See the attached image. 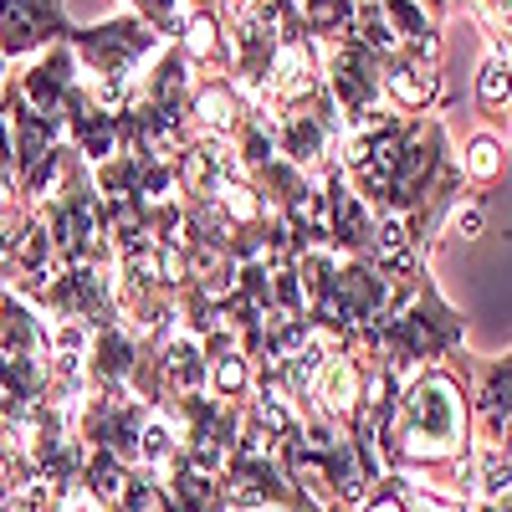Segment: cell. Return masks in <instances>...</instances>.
Returning a JSON list of instances; mask_svg holds the SVG:
<instances>
[{
	"label": "cell",
	"mask_w": 512,
	"mask_h": 512,
	"mask_svg": "<svg viewBox=\"0 0 512 512\" xmlns=\"http://www.w3.org/2000/svg\"><path fill=\"white\" fill-rule=\"evenodd\" d=\"M466 425H472V410H466L461 379L446 369H420L415 379H405V390L395 400V420L379 441L384 472H405V466L436 472V466H456L461 487L472 492L477 446L466 441Z\"/></svg>",
	"instance_id": "6da1fadb"
},
{
	"label": "cell",
	"mask_w": 512,
	"mask_h": 512,
	"mask_svg": "<svg viewBox=\"0 0 512 512\" xmlns=\"http://www.w3.org/2000/svg\"><path fill=\"white\" fill-rule=\"evenodd\" d=\"M67 47L82 67L88 98L103 103L108 113H123L134 88H139V77L149 72V62L169 47V41L149 21H139L134 11H123V16H108L98 26H72Z\"/></svg>",
	"instance_id": "7a4b0ae2"
},
{
	"label": "cell",
	"mask_w": 512,
	"mask_h": 512,
	"mask_svg": "<svg viewBox=\"0 0 512 512\" xmlns=\"http://www.w3.org/2000/svg\"><path fill=\"white\" fill-rule=\"evenodd\" d=\"M36 216L47 221L62 267L113 262V246H108V231H103V195H98V180H93V164L82 154L67 159L62 185L36 205Z\"/></svg>",
	"instance_id": "3957f363"
},
{
	"label": "cell",
	"mask_w": 512,
	"mask_h": 512,
	"mask_svg": "<svg viewBox=\"0 0 512 512\" xmlns=\"http://www.w3.org/2000/svg\"><path fill=\"white\" fill-rule=\"evenodd\" d=\"M318 72H323V93L333 98V108L344 113L349 128H359L390 108L384 103V57L369 52L359 36L318 41Z\"/></svg>",
	"instance_id": "277c9868"
},
{
	"label": "cell",
	"mask_w": 512,
	"mask_h": 512,
	"mask_svg": "<svg viewBox=\"0 0 512 512\" xmlns=\"http://www.w3.org/2000/svg\"><path fill=\"white\" fill-rule=\"evenodd\" d=\"M226 26H231V57H236L231 77H236V88L262 108L267 93H272L277 52H282V11H277V0H231Z\"/></svg>",
	"instance_id": "5b68a950"
},
{
	"label": "cell",
	"mask_w": 512,
	"mask_h": 512,
	"mask_svg": "<svg viewBox=\"0 0 512 512\" xmlns=\"http://www.w3.org/2000/svg\"><path fill=\"white\" fill-rule=\"evenodd\" d=\"M72 26L67 0H0V57L31 62L47 47H62Z\"/></svg>",
	"instance_id": "8992f818"
},
{
	"label": "cell",
	"mask_w": 512,
	"mask_h": 512,
	"mask_svg": "<svg viewBox=\"0 0 512 512\" xmlns=\"http://www.w3.org/2000/svg\"><path fill=\"white\" fill-rule=\"evenodd\" d=\"M11 88L21 93V103L26 108H36V113H47V118H67V103L77 98V88H82V67H77V57H72V47L62 41V47H47L41 57H31L21 72H11ZM67 128V123H62Z\"/></svg>",
	"instance_id": "52a82bcc"
},
{
	"label": "cell",
	"mask_w": 512,
	"mask_h": 512,
	"mask_svg": "<svg viewBox=\"0 0 512 512\" xmlns=\"http://www.w3.org/2000/svg\"><path fill=\"white\" fill-rule=\"evenodd\" d=\"M251 118H256V103L236 88V77H195V88H190V128H195V139L231 144Z\"/></svg>",
	"instance_id": "ba28073f"
},
{
	"label": "cell",
	"mask_w": 512,
	"mask_h": 512,
	"mask_svg": "<svg viewBox=\"0 0 512 512\" xmlns=\"http://www.w3.org/2000/svg\"><path fill=\"white\" fill-rule=\"evenodd\" d=\"M441 98V62L420 57V52H395L384 57V103L405 118H425Z\"/></svg>",
	"instance_id": "9c48e42d"
},
{
	"label": "cell",
	"mask_w": 512,
	"mask_h": 512,
	"mask_svg": "<svg viewBox=\"0 0 512 512\" xmlns=\"http://www.w3.org/2000/svg\"><path fill=\"white\" fill-rule=\"evenodd\" d=\"M482 384H477V451H497V456H512V359H497V364H482L477 369Z\"/></svg>",
	"instance_id": "30bf717a"
},
{
	"label": "cell",
	"mask_w": 512,
	"mask_h": 512,
	"mask_svg": "<svg viewBox=\"0 0 512 512\" xmlns=\"http://www.w3.org/2000/svg\"><path fill=\"white\" fill-rule=\"evenodd\" d=\"M175 47L185 52L190 72L195 77H231V26H226V11H185V26H180V41Z\"/></svg>",
	"instance_id": "8fae6325"
},
{
	"label": "cell",
	"mask_w": 512,
	"mask_h": 512,
	"mask_svg": "<svg viewBox=\"0 0 512 512\" xmlns=\"http://www.w3.org/2000/svg\"><path fill=\"white\" fill-rule=\"evenodd\" d=\"M62 123H67V144L88 159L93 169L118 154V113H108L103 103H93L88 88H77V98L67 103V118Z\"/></svg>",
	"instance_id": "7c38bea8"
},
{
	"label": "cell",
	"mask_w": 512,
	"mask_h": 512,
	"mask_svg": "<svg viewBox=\"0 0 512 512\" xmlns=\"http://www.w3.org/2000/svg\"><path fill=\"white\" fill-rule=\"evenodd\" d=\"M477 113L492 128H512V47L487 36V57L477 67Z\"/></svg>",
	"instance_id": "4fadbf2b"
},
{
	"label": "cell",
	"mask_w": 512,
	"mask_h": 512,
	"mask_svg": "<svg viewBox=\"0 0 512 512\" xmlns=\"http://www.w3.org/2000/svg\"><path fill=\"white\" fill-rule=\"evenodd\" d=\"M461 175H466V185H492L502 175V139L497 134H477L472 149L461 154Z\"/></svg>",
	"instance_id": "5bb4252c"
},
{
	"label": "cell",
	"mask_w": 512,
	"mask_h": 512,
	"mask_svg": "<svg viewBox=\"0 0 512 512\" xmlns=\"http://www.w3.org/2000/svg\"><path fill=\"white\" fill-rule=\"evenodd\" d=\"M128 11H134L139 21H149L164 41H180V26H185V6L180 0H123Z\"/></svg>",
	"instance_id": "9a60e30c"
},
{
	"label": "cell",
	"mask_w": 512,
	"mask_h": 512,
	"mask_svg": "<svg viewBox=\"0 0 512 512\" xmlns=\"http://www.w3.org/2000/svg\"><path fill=\"white\" fill-rule=\"evenodd\" d=\"M31 482H36V472H31V461L0 436V502L6 497H21V492H31Z\"/></svg>",
	"instance_id": "2e32d148"
},
{
	"label": "cell",
	"mask_w": 512,
	"mask_h": 512,
	"mask_svg": "<svg viewBox=\"0 0 512 512\" xmlns=\"http://www.w3.org/2000/svg\"><path fill=\"white\" fill-rule=\"evenodd\" d=\"M359 512H410V502H405V487H400V477L390 472L384 482H374V492L359 502Z\"/></svg>",
	"instance_id": "e0dca14e"
},
{
	"label": "cell",
	"mask_w": 512,
	"mask_h": 512,
	"mask_svg": "<svg viewBox=\"0 0 512 512\" xmlns=\"http://www.w3.org/2000/svg\"><path fill=\"white\" fill-rule=\"evenodd\" d=\"M185 11H231V0H180Z\"/></svg>",
	"instance_id": "ac0fdd59"
},
{
	"label": "cell",
	"mask_w": 512,
	"mask_h": 512,
	"mask_svg": "<svg viewBox=\"0 0 512 512\" xmlns=\"http://www.w3.org/2000/svg\"><path fill=\"white\" fill-rule=\"evenodd\" d=\"M415 6H420V11H431V16L441 21V16L451 11V0H415Z\"/></svg>",
	"instance_id": "d6986e66"
}]
</instances>
